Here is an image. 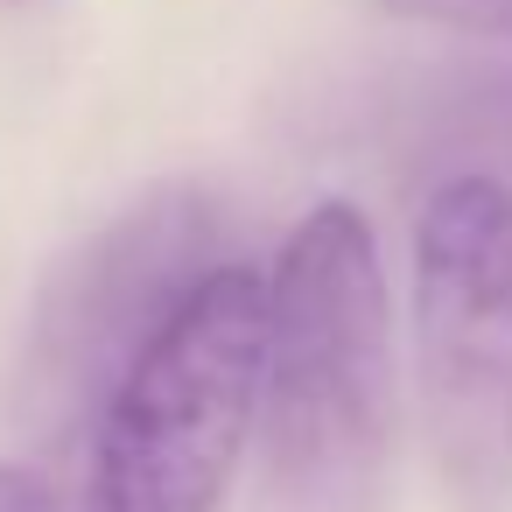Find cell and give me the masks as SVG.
<instances>
[{"instance_id": "obj_5", "label": "cell", "mask_w": 512, "mask_h": 512, "mask_svg": "<svg viewBox=\"0 0 512 512\" xmlns=\"http://www.w3.org/2000/svg\"><path fill=\"white\" fill-rule=\"evenodd\" d=\"M386 15L421 22V29H456V36H498L512 43V0H379Z\"/></svg>"}, {"instance_id": "obj_3", "label": "cell", "mask_w": 512, "mask_h": 512, "mask_svg": "<svg viewBox=\"0 0 512 512\" xmlns=\"http://www.w3.org/2000/svg\"><path fill=\"white\" fill-rule=\"evenodd\" d=\"M225 218L204 190H155L71 246L29 316L15 358V414L36 442H92L106 400L141 365V351L176 323V309L218 274Z\"/></svg>"}, {"instance_id": "obj_1", "label": "cell", "mask_w": 512, "mask_h": 512, "mask_svg": "<svg viewBox=\"0 0 512 512\" xmlns=\"http://www.w3.org/2000/svg\"><path fill=\"white\" fill-rule=\"evenodd\" d=\"M400 421V351L379 239L358 204H316L267 274L260 463L288 512H365Z\"/></svg>"}, {"instance_id": "obj_2", "label": "cell", "mask_w": 512, "mask_h": 512, "mask_svg": "<svg viewBox=\"0 0 512 512\" xmlns=\"http://www.w3.org/2000/svg\"><path fill=\"white\" fill-rule=\"evenodd\" d=\"M267 274L218 267L106 400L78 512H218L260 442Z\"/></svg>"}, {"instance_id": "obj_4", "label": "cell", "mask_w": 512, "mask_h": 512, "mask_svg": "<svg viewBox=\"0 0 512 512\" xmlns=\"http://www.w3.org/2000/svg\"><path fill=\"white\" fill-rule=\"evenodd\" d=\"M414 407L456 512L512 505V190L449 176L414 218Z\"/></svg>"}, {"instance_id": "obj_6", "label": "cell", "mask_w": 512, "mask_h": 512, "mask_svg": "<svg viewBox=\"0 0 512 512\" xmlns=\"http://www.w3.org/2000/svg\"><path fill=\"white\" fill-rule=\"evenodd\" d=\"M0 512H64V505L29 463H0Z\"/></svg>"}]
</instances>
